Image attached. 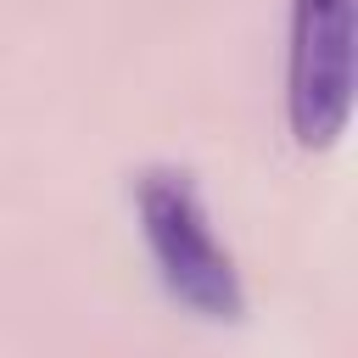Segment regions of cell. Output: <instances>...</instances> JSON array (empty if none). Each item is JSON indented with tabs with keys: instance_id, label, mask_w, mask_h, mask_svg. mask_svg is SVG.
<instances>
[{
	"instance_id": "6da1fadb",
	"label": "cell",
	"mask_w": 358,
	"mask_h": 358,
	"mask_svg": "<svg viewBox=\"0 0 358 358\" xmlns=\"http://www.w3.org/2000/svg\"><path fill=\"white\" fill-rule=\"evenodd\" d=\"M134 213H140L145 252L179 308H190L196 319H218V324L246 313L241 268L229 246L218 241L213 213L185 168H145L134 179Z\"/></svg>"
},
{
	"instance_id": "7a4b0ae2",
	"label": "cell",
	"mask_w": 358,
	"mask_h": 358,
	"mask_svg": "<svg viewBox=\"0 0 358 358\" xmlns=\"http://www.w3.org/2000/svg\"><path fill=\"white\" fill-rule=\"evenodd\" d=\"M352 6L358 0H291L285 117L308 151L336 145L352 117Z\"/></svg>"
}]
</instances>
